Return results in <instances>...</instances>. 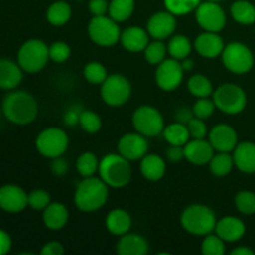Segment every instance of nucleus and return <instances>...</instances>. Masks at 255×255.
<instances>
[{
  "label": "nucleus",
  "mask_w": 255,
  "mask_h": 255,
  "mask_svg": "<svg viewBox=\"0 0 255 255\" xmlns=\"http://www.w3.org/2000/svg\"><path fill=\"white\" fill-rule=\"evenodd\" d=\"M109 188L101 178L95 176L84 178L75 189V206L85 213L99 211L109 199Z\"/></svg>",
  "instance_id": "1"
},
{
  "label": "nucleus",
  "mask_w": 255,
  "mask_h": 255,
  "mask_svg": "<svg viewBox=\"0 0 255 255\" xmlns=\"http://www.w3.org/2000/svg\"><path fill=\"white\" fill-rule=\"evenodd\" d=\"M2 114L15 125H29L36 119L39 106L34 96L26 91H12L2 100Z\"/></svg>",
  "instance_id": "2"
},
{
  "label": "nucleus",
  "mask_w": 255,
  "mask_h": 255,
  "mask_svg": "<svg viewBox=\"0 0 255 255\" xmlns=\"http://www.w3.org/2000/svg\"><path fill=\"white\" fill-rule=\"evenodd\" d=\"M100 178L110 188L120 189L128 186L132 178V168L128 159L120 153H109L100 161Z\"/></svg>",
  "instance_id": "3"
},
{
  "label": "nucleus",
  "mask_w": 255,
  "mask_h": 255,
  "mask_svg": "<svg viewBox=\"0 0 255 255\" xmlns=\"http://www.w3.org/2000/svg\"><path fill=\"white\" fill-rule=\"evenodd\" d=\"M217 216L204 204H192L181 214V226L192 236L204 237L216 229Z\"/></svg>",
  "instance_id": "4"
},
{
  "label": "nucleus",
  "mask_w": 255,
  "mask_h": 255,
  "mask_svg": "<svg viewBox=\"0 0 255 255\" xmlns=\"http://www.w3.org/2000/svg\"><path fill=\"white\" fill-rule=\"evenodd\" d=\"M49 60V46L39 39L27 40L17 51V64L22 71L29 74L41 71Z\"/></svg>",
  "instance_id": "5"
},
{
  "label": "nucleus",
  "mask_w": 255,
  "mask_h": 255,
  "mask_svg": "<svg viewBox=\"0 0 255 255\" xmlns=\"http://www.w3.org/2000/svg\"><path fill=\"white\" fill-rule=\"evenodd\" d=\"M216 107L227 115H238L247 107V94L239 85L223 84L214 90L212 95Z\"/></svg>",
  "instance_id": "6"
},
{
  "label": "nucleus",
  "mask_w": 255,
  "mask_h": 255,
  "mask_svg": "<svg viewBox=\"0 0 255 255\" xmlns=\"http://www.w3.org/2000/svg\"><path fill=\"white\" fill-rule=\"evenodd\" d=\"M222 61L228 71L243 75L251 71L254 66V55L246 44L239 41L229 42L222 52Z\"/></svg>",
  "instance_id": "7"
},
{
  "label": "nucleus",
  "mask_w": 255,
  "mask_h": 255,
  "mask_svg": "<svg viewBox=\"0 0 255 255\" xmlns=\"http://www.w3.org/2000/svg\"><path fill=\"white\" fill-rule=\"evenodd\" d=\"M87 32L91 41L101 47L114 46L121 37L119 22L106 15L92 17L87 26Z\"/></svg>",
  "instance_id": "8"
},
{
  "label": "nucleus",
  "mask_w": 255,
  "mask_h": 255,
  "mask_svg": "<svg viewBox=\"0 0 255 255\" xmlns=\"http://www.w3.org/2000/svg\"><path fill=\"white\" fill-rule=\"evenodd\" d=\"M37 152L45 158H56L62 156L69 148V136L59 127H49L40 132L35 141Z\"/></svg>",
  "instance_id": "9"
},
{
  "label": "nucleus",
  "mask_w": 255,
  "mask_h": 255,
  "mask_svg": "<svg viewBox=\"0 0 255 255\" xmlns=\"http://www.w3.org/2000/svg\"><path fill=\"white\" fill-rule=\"evenodd\" d=\"M132 94L131 82L121 74H112L101 85V99L111 107L124 106Z\"/></svg>",
  "instance_id": "10"
},
{
  "label": "nucleus",
  "mask_w": 255,
  "mask_h": 255,
  "mask_svg": "<svg viewBox=\"0 0 255 255\" xmlns=\"http://www.w3.org/2000/svg\"><path fill=\"white\" fill-rule=\"evenodd\" d=\"M132 125L144 137H156L164 129V120L161 112L153 106L142 105L132 115Z\"/></svg>",
  "instance_id": "11"
},
{
  "label": "nucleus",
  "mask_w": 255,
  "mask_h": 255,
  "mask_svg": "<svg viewBox=\"0 0 255 255\" xmlns=\"http://www.w3.org/2000/svg\"><path fill=\"white\" fill-rule=\"evenodd\" d=\"M196 20L204 31L219 34L227 24V15L218 2L207 0L196 9Z\"/></svg>",
  "instance_id": "12"
},
{
  "label": "nucleus",
  "mask_w": 255,
  "mask_h": 255,
  "mask_svg": "<svg viewBox=\"0 0 255 255\" xmlns=\"http://www.w3.org/2000/svg\"><path fill=\"white\" fill-rule=\"evenodd\" d=\"M184 70L179 60L169 57L163 60L161 64L157 65L156 72H154V80L157 86L163 91H174L181 86L183 81Z\"/></svg>",
  "instance_id": "13"
},
{
  "label": "nucleus",
  "mask_w": 255,
  "mask_h": 255,
  "mask_svg": "<svg viewBox=\"0 0 255 255\" xmlns=\"http://www.w3.org/2000/svg\"><path fill=\"white\" fill-rule=\"evenodd\" d=\"M117 151L129 162L142 159L148 153L147 137L138 133V132L124 134L117 143Z\"/></svg>",
  "instance_id": "14"
},
{
  "label": "nucleus",
  "mask_w": 255,
  "mask_h": 255,
  "mask_svg": "<svg viewBox=\"0 0 255 255\" xmlns=\"http://www.w3.org/2000/svg\"><path fill=\"white\" fill-rule=\"evenodd\" d=\"M177 27L176 15L166 11L154 12L147 21V31L154 40H166L174 34Z\"/></svg>",
  "instance_id": "15"
},
{
  "label": "nucleus",
  "mask_w": 255,
  "mask_h": 255,
  "mask_svg": "<svg viewBox=\"0 0 255 255\" xmlns=\"http://www.w3.org/2000/svg\"><path fill=\"white\" fill-rule=\"evenodd\" d=\"M29 194L16 184L0 187V208L9 213H19L29 206Z\"/></svg>",
  "instance_id": "16"
},
{
  "label": "nucleus",
  "mask_w": 255,
  "mask_h": 255,
  "mask_svg": "<svg viewBox=\"0 0 255 255\" xmlns=\"http://www.w3.org/2000/svg\"><path fill=\"white\" fill-rule=\"evenodd\" d=\"M208 141L216 152H232L238 144V134L236 129L227 124L216 125L209 131Z\"/></svg>",
  "instance_id": "17"
},
{
  "label": "nucleus",
  "mask_w": 255,
  "mask_h": 255,
  "mask_svg": "<svg viewBox=\"0 0 255 255\" xmlns=\"http://www.w3.org/2000/svg\"><path fill=\"white\" fill-rule=\"evenodd\" d=\"M214 148L206 138H193L184 144V158L194 166H206L214 156Z\"/></svg>",
  "instance_id": "18"
},
{
  "label": "nucleus",
  "mask_w": 255,
  "mask_h": 255,
  "mask_svg": "<svg viewBox=\"0 0 255 255\" xmlns=\"http://www.w3.org/2000/svg\"><path fill=\"white\" fill-rule=\"evenodd\" d=\"M224 40L218 35V32L204 31L194 40L193 47L204 59H216L223 52Z\"/></svg>",
  "instance_id": "19"
},
{
  "label": "nucleus",
  "mask_w": 255,
  "mask_h": 255,
  "mask_svg": "<svg viewBox=\"0 0 255 255\" xmlns=\"http://www.w3.org/2000/svg\"><path fill=\"white\" fill-rule=\"evenodd\" d=\"M214 231L224 242L234 243V242L241 241L246 234V224L237 217L227 216L217 221Z\"/></svg>",
  "instance_id": "20"
},
{
  "label": "nucleus",
  "mask_w": 255,
  "mask_h": 255,
  "mask_svg": "<svg viewBox=\"0 0 255 255\" xmlns=\"http://www.w3.org/2000/svg\"><path fill=\"white\" fill-rule=\"evenodd\" d=\"M149 34L147 30L142 29L139 26H129L126 27L124 31H121V42L122 47L129 52H141L144 51L147 45L149 44Z\"/></svg>",
  "instance_id": "21"
},
{
  "label": "nucleus",
  "mask_w": 255,
  "mask_h": 255,
  "mask_svg": "<svg viewBox=\"0 0 255 255\" xmlns=\"http://www.w3.org/2000/svg\"><path fill=\"white\" fill-rule=\"evenodd\" d=\"M234 167L247 174L255 173V143L254 142H241L233 151Z\"/></svg>",
  "instance_id": "22"
},
{
  "label": "nucleus",
  "mask_w": 255,
  "mask_h": 255,
  "mask_svg": "<svg viewBox=\"0 0 255 255\" xmlns=\"http://www.w3.org/2000/svg\"><path fill=\"white\" fill-rule=\"evenodd\" d=\"M42 222L50 231H60L69 222V209L59 202L50 203L42 211Z\"/></svg>",
  "instance_id": "23"
},
{
  "label": "nucleus",
  "mask_w": 255,
  "mask_h": 255,
  "mask_svg": "<svg viewBox=\"0 0 255 255\" xmlns=\"http://www.w3.org/2000/svg\"><path fill=\"white\" fill-rule=\"evenodd\" d=\"M148 249V242L136 233H126L121 236L116 246V252L120 255H146Z\"/></svg>",
  "instance_id": "24"
},
{
  "label": "nucleus",
  "mask_w": 255,
  "mask_h": 255,
  "mask_svg": "<svg viewBox=\"0 0 255 255\" xmlns=\"http://www.w3.org/2000/svg\"><path fill=\"white\" fill-rule=\"evenodd\" d=\"M22 80V69L17 62L0 59V89L14 90Z\"/></svg>",
  "instance_id": "25"
},
{
  "label": "nucleus",
  "mask_w": 255,
  "mask_h": 255,
  "mask_svg": "<svg viewBox=\"0 0 255 255\" xmlns=\"http://www.w3.org/2000/svg\"><path fill=\"white\" fill-rule=\"evenodd\" d=\"M141 169L142 176L151 182L161 181L166 174V162L161 156L154 153H147L143 158L141 159Z\"/></svg>",
  "instance_id": "26"
},
{
  "label": "nucleus",
  "mask_w": 255,
  "mask_h": 255,
  "mask_svg": "<svg viewBox=\"0 0 255 255\" xmlns=\"http://www.w3.org/2000/svg\"><path fill=\"white\" fill-rule=\"evenodd\" d=\"M105 226L110 233L121 237L128 233L129 229H131L132 218L128 212L125 211V209H112L105 219Z\"/></svg>",
  "instance_id": "27"
},
{
  "label": "nucleus",
  "mask_w": 255,
  "mask_h": 255,
  "mask_svg": "<svg viewBox=\"0 0 255 255\" xmlns=\"http://www.w3.org/2000/svg\"><path fill=\"white\" fill-rule=\"evenodd\" d=\"M72 10L71 6L66 1H55L47 7L46 19L54 26H62L71 19Z\"/></svg>",
  "instance_id": "28"
},
{
  "label": "nucleus",
  "mask_w": 255,
  "mask_h": 255,
  "mask_svg": "<svg viewBox=\"0 0 255 255\" xmlns=\"http://www.w3.org/2000/svg\"><path fill=\"white\" fill-rule=\"evenodd\" d=\"M231 15L238 24L252 25L255 22V5L248 0H237L231 6Z\"/></svg>",
  "instance_id": "29"
},
{
  "label": "nucleus",
  "mask_w": 255,
  "mask_h": 255,
  "mask_svg": "<svg viewBox=\"0 0 255 255\" xmlns=\"http://www.w3.org/2000/svg\"><path fill=\"white\" fill-rule=\"evenodd\" d=\"M192 49H193V45H192L191 40L186 35L182 34L172 35L168 41V45H167L169 56L176 60H179V61L188 57Z\"/></svg>",
  "instance_id": "30"
},
{
  "label": "nucleus",
  "mask_w": 255,
  "mask_h": 255,
  "mask_svg": "<svg viewBox=\"0 0 255 255\" xmlns=\"http://www.w3.org/2000/svg\"><path fill=\"white\" fill-rule=\"evenodd\" d=\"M162 133H163L164 139L169 144H174V146H184L189 141V138H191L187 125H183L177 121L164 127Z\"/></svg>",
  "instance_id": "31"
},
{
  "label": "nucleus",
  "mask_w": 255,
  "mask_h": 255,
  "mask_svg": "<svg viewBox=\"0 0 255 255\" xmlns=\"http://www.w3.org/2000/svg\"><path fill=\"white\" fill-rule=\"evenodd\" d=\"M208 164L209 169L214 176L226 177L231 173L234 167L233 156H231L228 152H218L217 154L214 153Z\"/></svg>",
  "instance_id": "32"
},
{
  "label": "nucleus",
  "mask_w": 255,
  "mask_h": 255,
  "mask_svg": "<svg viewBox=\"0 0 255 255\" xmlns=\"http://www.w3.org/2000/svg\"><path fill=\"white\" fill-rule=\"evenodd\" d=\"M134 11V0H111L109 5L110 17L117 22H124Z\"/></svg>",
  "instance_id": "33"
},
{
  "label": "nucleus",
  "mask_w": 255,
  "mask_h": 255,
  "mask_svg": "<svg viewBox=\"0 0 255 255\" xmlns=\"http://www.w3.org/2000/svg\"><path fill=\"white\" fill-rule=\"evenodd\" d=\"M188 91L193 95L197 99H201V97H209L213 95V85H212L211 80L207 76L202 74L193 75L191 79L188 80Z\"/></svg>",
  "instance_id": "34"
},
{
  "label": "nucleus",
  "mask_w": 255,
  "mask_h": 255,
  "mask_svg": "<svg viewBox=\"0 0 255 255\" xmlns=\"http://www.w3.org/2000/svg\"><path fill=\"white\" fill-rule=\"evenodd\" d=\"M99 158L92 152H84L80 154L76 161V169L82 178L95 176L96 172H99Z\"/></svg>",
  "instance_id": "35"
},
{
  "label": "nucleus",
  "mask_w": 255,
  "mask_h": 255,
  "mask_svg": "<svg viewBox=\"0 0 255 255\" xmlns=\"http://www.w3.org/2000/svg\"><path fill=\"white\" fill-rule=\"evenodd\" d=\"M164 6L176 16L187 15L192 11H196L201 4V0H163Z\"/></svg>",
  "instance_id": "36"
},
{
  "label": "nucleus",
  "mask_w": 255,
  "mask_h": 255,
  "mask_svg": "<svg viewBox=\"0 0 255 255\" xmlns=\"http://www.w3.org/2000/svg\"><path fill=\"white\" fill-rule=\"evenodd\" d=\"M143 52L147 62H149L151 65H158L163 60H166L168 50H167V45H164L162 40H154L147 45Z\"/></svg>",
  "instance_id": "37"
},
{
  "label": "nucleus",
  "mask_w": 255,
  "mask_h": 255,
  "mask_svg": "<svg viewBox=\"0 0 255 255\" xmlns=\"http://www.w3.org/2000/svg\"><path fill=\"white\" fill-rule=\"evenodd\" d=\"M109 74L107 70L101 62L91 61L87 62L84 67V77L87 82L92 85H102V82L107 79Z\"/></svg>",
  "instance_id": "38"
},
{
  "label": "nucleus",
  "mask_w": 255,
  "mask_h": 255,
  "mask_svg": "<svg viewBox=\"0 0 255 255\" xmlns=\"http://www.w3.org/2000/svg\"><path fill=\"white\" fill-rule=\"evenodd\" d=\"M79 125L86 133L94 134L102 128V120L96 112L85 110L80 112Z\"/></svg>",
  "instance_id": "39"
},
{
  "label": "nucleus",
  "mask_w": 255,
  "mask_h": 255,
  "mask_svg": "<svg viewBox=\"0 0 255 255\" xmlns=\"http://www.w3.org/2000/svg\"><path fill=\"white\" fill-rule=\"evenodd\" d=\"M234 204L238 212L246 216L255 213V193L252 191H241L234 197Z\"/></svg>",
  "instance_id": "40"
},
{
  "label": "nucleus",
  "mask_w": 255,
  "mask_h": 255,
  "mask_svg": "<svg viewBox=\"0 0 255 255\" xmlns=\"http://www.w3.org/2000/svg\"><path fill=\"white\" fill-rule=\"evenodd\" d=\"M226 242L218 234H207L202 242V253L204 255H223L226 253Z\"/></svg>",
  "instance_id": "41"
},
{
  "label": "nucleus",
  "mask_w": 255,
  "mask_h": 255,
  "mask_svg": "<svg viewBox=\"0 0 255 255\" xmlns=\"http://www.w3.org/2000/svg\"><path fill=\"white\" fill-rule=\"evenodd\" d=\"M49 56L56 64H62L70 59L71 49L65 41H55L49 46Z\"/></svg>",
  "instance_id": "42"
},
{
  "label": "nucleus",
  "mask_w": 255,
  "mask_h": 255,
  "mask_svg": "<svg viewBox=\"0 0 255 255\" xmlns=\"http://www.w3.org/2000/svg\"><path fill=\"white\" fill-rule=\"evenodd\" d=\"M216 104H214L213 99H209V97H201V99H197V101L194 102L193 107V115L194 117H198V119L207 120L214 114V110H216Z\"/></svg>",
  "instance_id": "43"
},
{
  "label": "nucleus",
  "mask_w": 255,
  "mask_h": 255,
  "mask_svg": "<svg viewBox=\"0 0 255 255\" xmlns=\"http://www.w3.org/2000/svg\"><path fill=\"white\" fill-rule=\"evenodd\" d=\"M27 198H29V207L34 211H44L51 203L50 193L45 189H34L30 192Z\"/></svg>",
  "instance_id": "44"
},
{
  "label": "nucleus",
  "mask_w": 255,
  "mask_h": 255,
  "mask_svg": "<svg viewBox=\"0 0 255 255\" xmlns=\"http://www.w3.org/2000/svg\"><path fill=\"white\" fill-rule=\"evenodd\" d=\"M187 127H188L189 134H191L192 138H206L207 133H208L204 120L198 119V117H193L187 124Z\"/></svg>",
  "instance_id": "45"
},
{
  "label": "nucleus",
  "mask_w": 255,
  "mask_h": 255,
  "mask_svg": "<svg viewBox=\"0 0 255 255\" xmlns=\"http://www.w3.org/2000/svg\"><path fill=\"white\" fill-rule=\"evenodd\" d=\"M109 5L107 0H90L89 10L94 16H102L109 12Z\"/></svg>",
  "instance_id": "46"
},
{
  "label": "nucleus",
  "mask_w": 255,
  "mask_h": 255,
  "mask_svg": "<svg viewBox=\"0 0 255 255\" xmlns=\"http://www.w3.org/2000/svg\"><path fill=\"white\" fill-rule=\"evenodd\" d=\"M67 171H69V163L66 162V159L62 158V156L52 158L51 172L54 173V176L64 177L66 176Z\"/></svg>",
  "instance_id": "47"
},
{
  "label": "nucleus",
  "mask_w": 255,
  "mask_h": 255,
  "mask_svg": "<svg viewBox=\"0 0 255 255\" xmlns=\"http://www.w3.org/2000/svg\"><path fill=\"white\" fill-rule=\"evenodd\" d=\"M65 253L64 246L60 242L52 241L45 244L42 249L40 251L41 255H62Z\"/></svg>",
  "instance_id": "48"
},
{
  "label": "nucleus",
  "mask_w": 255,
  "mask_h": 255,
  "mask_svg": "<svg viewBox=\"0 0 255 255\" xmlns=\"http://www.w3.org/2000/svg\"><path fill=\"white\" fill-rule=\"evenodd\" d=\"M166 156L168 158V161L173 162V163L181 162L184 158V146H174V144H171L167 148Z\"/></svg>",
  "instance_id": "49"
},
{
  "label": "nucleus",
  "mask_w": 255,
  "mask_h": 255,
  "mask_svg": "<svg viewBox=\"0 0 255 255\" xmlns=\"http://www.w3.org/2000/svg\"><path fill=\"white\" fill-rule=\"evenodd\" d=\"M11 249V238L5 231L0 229V255L7 254Z\"/></svg>",
  "instance_id": "50"
},
{
  "label": "nucleus",
  "mask_w": 255,
  "mask_h": 255,
  "mask_svg": "<svg viewBox=\"0 0 255 255\" xmlns=\"http://www.w3.org/2000/svg\"><path fill=\"white\" fill-rule=\"evenodd\" d=\"M193 117H194L193 110H188L186 109V107H182V109H179L178 111L176 112V117H174V119H176L177 122H181V124L187 125L192 119H193Z\"/></svg>",
  "instance_id": "51"
},
{
  "label": "nucleus",
  "mask_w": 255,
  "mask_h": 255,
  "mask_svg": "<svg viewBox=\"0 0 255 255\" xmlns=\"http://www.w3.org/2000/svg\"><path fill=\"white\" fill-rule=\"evenodd\" d=\"M79 116L80 114H75V112L69 111L66 114V116H65V122L67 125H70V126H74V125L79 124Z\"/></svg>",
  "instance_id": "52"
},
{
  "label": "nucleus",
  "mask_w": 255,
  "mask_h": 255,
  "mask_svg": "<svg viewBox=\"0 0 255 255\" xmlns=\"http://www.w3.org/2000/svg\"><path fill=\"white\" fill-rule=\"evenodd\" d=\"M232 255H254L255 252L248 247H238L231 252Z\"/></svg>",
  "instance_id": "53"
},
{
  "label": "nucleus",
  "mask_w": 255,
  "mask_h": 255,
  "mask_svg": "<svg viewBox=\"0 0 255 255\" xmlns=\"http://www.w3.org/2000/svg\"><path fill=\"white\" fill-rule=\"evenodd\" d=\"M181 64H182V67H183L184 71H191L194 66L193 60L189 59V57H186V59L181 60Z\"/></svg>",
  "instance_id": "54"
},
{
  "label": "nucleus",
  "mask_w": 255,
  "mask_h": 255,
  "mask_svg": "<svg viewBox=\"0 0 255 255\" xmlns=\"http://www.w3.org/2000/svg\"><path fill=\"white\" fill-rule=\"evenodd\" d=\"M208 1H216V2H218V1H221V0H208Z\"/></svg>",
  "instance_id": "55"
},
{
  "label": "nucleus",
  "mask_w": 255,
  "mask_h": 255,
  "mask_svg": "<svg viewBox=\"0 0 255 255\" xmlns=\"http://www.w3.org/2000/svg\"><path fill=\"white\" fill-rule=\"evenodd\" d=\"M1 115H2V110L0 109V119H1Z\"/></svg>",
  "instance_id": "56"
}]
</instances>
